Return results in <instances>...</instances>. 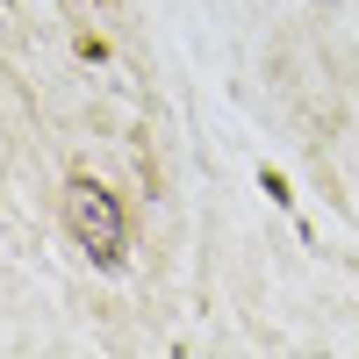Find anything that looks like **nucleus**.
Returning a JSON list of instances; mask_svg holds the SVG:
<instances>
[{
  "mask_svg": "<svg viewBox=\"0 0 359 359\" xmlns=\"http://www.w3.org/2000/svg\"><path fill=\"white\" fill-rule=\"evenodd\" d=\"M65 223H72V237H79V252L94 259V266H123V208H115V194L108 187H94V180H72L65 187Z\"/></svg>",
  "mask_w": 359,
  "mask_h": 359,
  "instance_id": "nucleus-1",
  "label": "nucleus"
}]
</instances>
